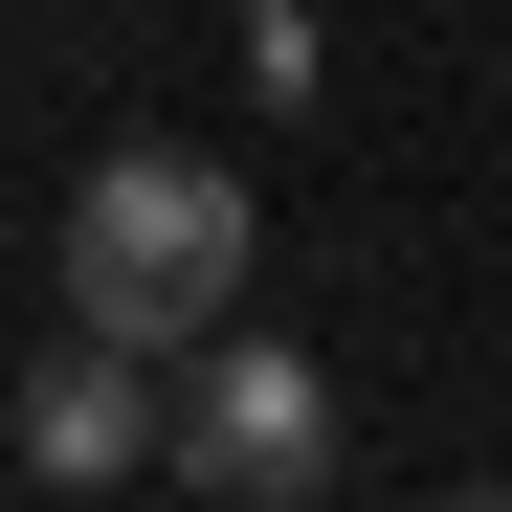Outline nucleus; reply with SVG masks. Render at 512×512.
Returning a JSON list of instances; mask_svg holds the SVG:
<instances>
[{"mask_svg": "<svg viewBox=\"0 0 512 512\" xmlns=\"http://www.w3.org/2000/svg\"><path fill=\"white\" fill-rule=\"evenodd\" d=\"M446 512H512V490H446Z\"/></svg>", "mask_w": 512, "mask_h": 512, "instance_id": "obj_5", "label": "nucleus"}, {"mask_svg": "<svg viewBox=\"0 0 512 512\" xmlns=\"http://www.w3.org/2000/svg\"><path fill=\"white\" fill-rule=\"evenodd\" d=\"M334 446H357L334 357H290V334L179 357V490H201V512H312V490H334Z\"/></svg>", "mask_w": 512, "mask_h": 512, "instance_id": "obj_2", "label": "nucleus"}, {"mask_svg": "<svg viewBox=\"0 0 512 512\" xmlns=\"http://www.w3.org/2000/svg\"><path fill=\"white\" fill-rule=\"evenodd\" d=\"M0 423H23V468H45V490H112V468H179V379H156V357H112V334H45Z\"/></svg>", "mask_w": 512, "mask_h": 512, "instance_id": "obj_3", "label": "nucleus"}, {"mask_svg": "<svg viewBox=\"0 0 512 512\" xmlns=\"http://www.w3.org/2000/svg\"><path fill=\"white\" fill-rule=\"evenodd\" d=\"M245 245H268V201L223 179V156H179V134H134V156H90V201H67V334H112V357H223L245 334Z\"/></svg>", "mask_w": 512, "mask_h": 512, "instance_id": "obj_1", "label": "nucleus"}, {"mask_svg": "<svg viewBox=\"0 0 512 512\" xmlns=\"http://www.w3.org/2000/svg\"><path fill=\"white\" fill-rule=\"evenodd\" d=\"M223 45H245V90H268V112H312V90H334V45H312V0H223Z\"/></svg>", "mask_w": 512, "mask_h": 512, "instance_id": "obj_4", "label": "nucleus"}]
</instances>
